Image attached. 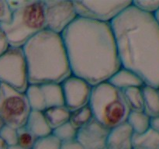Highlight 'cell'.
<instances>
[{"mask_svg":"<svg viewBox=\"0 0 159 149\" xmlns=\"http://www.w3.org/2000/svg\"><path fill=\"white\" fill-rule=\"evenodd\" d=\"M9 47H10V45L8 41L7 37L2 29L0 28V57L2 56Z\"/></svg>","mask_w":159,"mask_h":149,"instance_id":"f1b7e54d","label":"cell"},{"mask_svg":"<svg viewBox=\"0 0 159 149\" xmlns=\"http://www.w3.org/2000/svg\"><path fill=\"white\" fill-rule=\"evenodd\" d=\"M0 83L25 93L29 86L28 68L23 47H10L0 57Z\"/></svg>","mask_w":159,"mask_h":149,"instance_id":"52a82bcc","label":"cell"},{"mask_svg":"<svg viewBox=\"0 0 159 149\" xmlns=\"http://www.w3.org/2000/svg\"><path fill=\"white\" fill-rule=\"evenodd\" d=\"M8 149H26V148H23V147H20V146L19 145H14V146H11V147H9V148Z\"/></svg>","mask_w":159,"mask_h":149,"instance_id":"d6a6232c","label":"cell"},{"mask_svg":"<svg viewBox=\"0 0 159 149\" xmlns=\"http://www.w3.org/2000/svg\"><path fill=\"white\" fill-rule=\"evenodd\" d=\"M2 126V122H1V121H0V128H1Z\"/></svg>","mask_w":159,"mask_h":149,"instance_id":"e575fe53","label":"cell"},{"mask_svg":"<svg viewBox=\"0 0 159 149\" xmlns=\"http://www.w3.org/2000/svg\"><path fill=\"white\" fill-rule=\"evenodd\" d=\"M134 131L127 122L111 129L107 138L109 149H133Z\"/></svg>","mask_w":159,"mask_h":149,"instance_id":"7c38bea8","label":"cell"},{"mask_svg":"<svg viewBox=\"0 0 159 149\" xmlns=\"http://www.w3.org/2000/svg\"><path fill=\"white\" fill-rule=\"evenodd\" d=\"M31 111L25 93L0 83V121L2 124L16 129L24 127Z\"/></svg>","mask_w":159,"mask_h":149,"instance_id":"8992f818","label":"cell"},{"mask_svg":"<svg viewBox=\"0 0 159 149\" xmlns=\"http://www.w3.org/2000/svg\"><path fill=\"white\" fill-rule=\"evenodd\" d=\"M61 149H85L77 140L69 141V142L62 143Z\"/></svg>","mask_w":159,"mask_h":149,"instance_id":"f546056e","label":"cell"},{"mask_svg":"<svg viewBox=\"0 0 159 149\" xmlns=\"http://www.w3.org/2000/svg\"><path fill=\"white\" fill-rule=\"evenodd\" d=\"M44 12L46 29L58 34L79 17L74 1L44 0Z\"/></svg>","mask_w":159,"mask_h":149,"instance_id":"9c48e42d","label":"cell"},{"mask_svg":"<svg viewBox=\"0 0 159 149\" xmlns=\"http://www.w3.org/2000/svg\"><path fill=\"white\" fill-rule=\"evenodd\" d=\"M12 12L9 9L7 1L0 0V25L10 20Z\"/></svg>","mask_w":159,"mask_h":149,"instance_id":"83f0119b","label":"cell"},{"mask_svg":"<svg viewBox=\"0 0 159 149\" xmlns=\"http://www.w3.org/2000/svg\"><path fill=\"white\" fill-rule=\"evenodd\" d=\"M12 47H23L26 42L46 29L44 0L26 1L12 11L10 20L0 25Z\"/></svg>","mask_w":159,"mask_h":149,"instance_id":"277c9868","label":"cell"},{"mask_svg":"<svg viewBox=\"0 0 159 149\" xmlns=\"http://www.w3.org/2000/svg\"><path fill=\"white\" fill-rule=\"evenodd\" d=\"M121 67L144 85L159 87V24L154 15L132 5L110 23Z\"/></svg>","mask_w":159,"mask_h":149,"instance_id":"7a4b0ae2","label":"cell"},{"mask_svg":"<svg viewBox=\"0 0 159 149\" xmlns=\"http://www.w3.org/2000/svg\"><path fill=\"white\" fill-rule=\"evenodd\" d=\"M9 146L6 144V141L0 137V149H8Z\"/></svg>","mask_w":159,"mask_h":149,"instance_id":"1f68e13d","label":"cell"},{"mask_svg":"<svg viewBox=\"0 0 159 149\" xmlns=\"http://www.w3.org/2000/svg\"><path fill=\"white\" fill-rule=\"evenodd\" d=\"M133 149H159V134L151 127L142 133H134Z\"/></svg>","mask_w":159,"mask_h":149,"instance_id":"ac0fdd59","label":"cell"},{"mask_svg":"<svg viewBox=\"0 0 159 149\" xmlns=\"http://www.w3.org/2000/svg\"><path fill=\"white\" fill-rule=\"evenodd\" d=\"M150 127L159 134V116L151 118Z\"/></svg>","mask_w":159,"mask_h":149,"instance_id":"4dcf8cb0","label":"cell"},{"mask_svg":"<svg viewBox=\"0 0 159 149\" xmlns=\"http://www.w3.org/2000/svg\"><path fill=\"white\" fill-rule=\"evenodd\" d=\"M29 83H61L71 75L61 34L44 29L23 47Z\"/></svg>","mask_w":159,"mask_h":149,"instance_id":"3957f363","label":"cell"},{"mask_svg":"<svg viewBox=\"0 0 159 149\" xmlns=\"http://www.w3.org/2000/svg\"><path fill=\"white\" fill-rule=\"evenodd\" d=\"M107 82L122 91L132 87H142L144 85L136 73L124 67L117 70Z\"/></svg>","mask_w":159,"mask_h":149,"instance_id":"4fadbf2b","label":"cell"},{"mask_svg":"<svg viewBox=\"0 0 159 149\" xmlns=\"http://www.w3.org/2000/svg\"><path fill=\"white\" fill-rule=\"evenodd\" d=\"M63 91L65 106L74 111L89 105L93 86L89 82L75 75H70L61 83Z\"/></svg>","mask_w":159,"mask_h":149,"instance_id":"30bf717a","label":"cell"},{"mask_svg":"<svg viewBox=\"0 0 159 149\" xmlns=\"http://www.w3.org/2000/svg\"><path fill=\"white\" fill-rule=\"evenodd\" d=\"M25 127L37 138L46 137L52 133V130L50 127L43 112L32 110Z\"/></svg>","mask_w":159,"mask_h":149,"instance_id":"5bb4252c","label":"cell"},{"mask_svg":"<svg viewBox=\"0 0 159 149\" xmlns=\"http://www.w3.org/2000/svg\"><path fill=\"white\" fill-rule=\"evenodd\" d=\"M43 113L52 130L68 123L71 114V111L65 105L50 107Z\"/></svg>","mask_w":159,"mask_h":149,"instance_id":"e0dca14e","label":"cell"},{"mask_svg":"<svg viewBox=\"0 0 159 149\" xmlns=\"http://www.w3.org/2000/svg\"><path fill=\"white\" fill-rule=\"evenodd\" d=\"M93 118V112L89 105L71 112L68 122L75 129L79 130Z\"/></svg>","mask_w":159,"mask_h":149,"instance_id":"44dd1931","label":"cell"},{"mask_svg":"<svg viewBox=\"0 0 159 149\" xmlns=\"http://www.w3.org/2000/svg\"><path fill=\"white\" fill-rule=\"evenodd\" d=\"M155 18H156L157 21H158V24H159V10L158 11V12H157V13L155 14Z\"/></svg>","mask_w":159,"mask_h":149,"instance_id":"836d02e7","label":"cell"},{"mask_svg":"<svg viewBox=\"0 0 159 149\" xmlns=\"http://www.w3.org/2000/svg\"><path fill=\"white\" fill-rule=\"evenodd\" d=\"M40 85L47 109L65 105L63 91L61 83H45Z\"/></svg>","mask_w":159,"mask_h":149,"instance_id":"2e32d148","label":"cell"},{"mask_svg":"<svg viewBox=\"0 0 159 149\" xmlns=\"http://www.w3.org/2000/svg\"><path fill=\"white\" fill-rule=\"evenodd\" d=\"M17 145L26 149H32L38 138L26 127L17 129Z\"/></svg>","mask_w":159,"mask_h":149,"instance_id":"cb8c5ba5","label":"cell"},{"mask_svg":"<svg viewBox=\"0 0 159 149\" xmlns=\"http://www.w3.org/2000/svg\"><path fill=\"white\" fill-rule=\"evenodd\" d=\"M89 106L93 117L110 130L127 122L131 111L124 91L108 82L93 87Z\"/></svg>","mask_w":159,"mask_h":149,"instance_id":"5b68a950","label":"cell"},{"mask_svg":"<svg viewBox=\"0 0 159 149\" xmlns=\"http://www.w3.org/2000/svg\"><path fill=\"white\" fill-rule=\"evenodd\" d=\"M27 100L32 110L43 112L47 109L43 92L40 85L30 84L25 91Z\"/></svg>","mask_w":159,"mask_h":149,"instance_id":"ffe728a7","label":"cell"},{"mask_svg":"<svg viewBox=\"0 0 159 149\" xmlns=\"http://www.w3.org/2000/svg\"><path fill=\"white\" fill-rule=\"evenodd\" d=\"M61 37L71 74L93 87L107 82L121 68L110 23L78 17Z\"/></svg>","mask_w":159,"mask_h":149,"instance_id":"6da1fadb","label":"cell"},{"mask_svg":"<svg viewBox=\"0 0 159 149\" xmlns=\"http://www.w3.org/2000/svg\"><path fill=\"white\" fill-rule=\"evenodd\" d=\"M77 129L75 128L69 122L52 130V134L54 135L61 143L75 141L77 138Z\"/></svg>","mask_w":159,"mask_h":149,"instance_id":"603a6c76","label":"cell"},{"mask_svg":"<svg viewBox=\"0 0 159 149\" xmlns=\"http://www.w3.org/2000/svg\"><path fill=\"white\" fill-rule=\"evenodd\" d=\"M110 130L98 122L94 117L78 130L76 140L85 149H106Z\"/></svg>","mask_w":159,"mask_h":149,"instance_id":"8fae6325","label":"cell"},{"mask_svg":"<svg viewBox=\"0 0 159 149\" xmlns=\"http://www.w3.org/2000/svg\"><path fill=\"white\" fill-rule=\"evenodd\" d=\"M127 123L134 133H142L150 128L151 117L143 110H131Z\"/></svg>","mask_w":159,"mask_h":149,"instance_id":"d6986e66","label":"cell"},{"mask_svg":"<svg viewBox=\"0 0 159 149\" xmlns=\"http://www.w3.org/2000/svg\"><path fill=\"white\" fill-rule=\"evenodd\" d=\"M126 100L130 110H143L144 97L142 87H132L124 91Z\"/></svg>","mask_w":159,"mask_h":149,"instance_id":"7402d4cb","label":"cell"},{"mask_svg":"<svg viewBox=\"0 0 159 149\" xmlns=\"http://www.w3.org/2000/svg\"><path fill=\"white\" fill-rule=\"evenodd\" d=\"M62 143L52 133L38 138L32 149H61Z\"/></svg>","mask_w":159,"mask_h":149,"instance_id":"d4e9b609","label":"cell"},{"mask_svg":"<svg viewBox=\"0 0 159 149\" xmlns=\"http://www.w3.org/2000/svg\"><path fill=\"white\" fill-rule=\"evenodd\" d=\"M142 92L144 97L143 111L151 118L159 116V87L144 85Z\"/></svg>","mask_w":159,"mask_h":149,"instance_id":"9a60e30c","label":"cell"},{"mask_svg":"<svg viewBox=\"0 0 159 149\" xmlns=\"http://www.w3.org/2000/svg\"><path fill=\"white\" fill-rule=\"evenodd\" d=\"M106 149H109V148H107H107H106Z\"/></svg>","mask_w":159,"mask_h":149,"instance_id":"d590c367","label":"cell"},{"mask_svg":"<svg viewBox=\"0 0 159 149\" xmlns=\"http://www.w3.org/2000/svg\"><path fill=\"white\" fill-rule=\"evenodd\" d=\"M17 136V129L2 124L0 128V137L6 141L9 147L16 145Z\"/></svg>","mask_w":159,"mask_h":149,"instance_id":"4316f807","label":"cell"},{"mask_svg":"<svg viewBox=\"0 0 159 149\" xmlns=\"http://www.w3.org/2000/svg\"><path fill=\"white\" fill-rule=\"evenodd\" d=\"M132 1H74L78 16L110 23L131 5Z\"/></svg>","mask_w":159,"mask_h":149,"instance_id":"ba28073f","label":"cell"},{"mask_svg":"<svg viewBox=\"0 0 159 149\" xmlns=\"http://www.w3.org/2000/svg\"><path fill=\"white\" fill-rule=\"evenodd\" d=\"M132 5L138 10L151 15L155 16L159 10V0H134Z\"/></svg>","mask_w":159,"mask_h":149,"instance_id":"484cf974","label":"cell"}]
</instances>
